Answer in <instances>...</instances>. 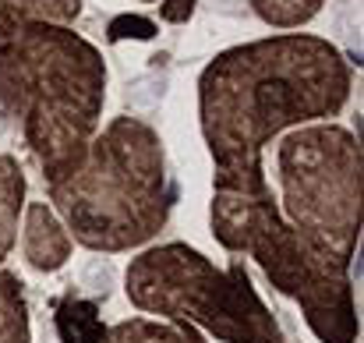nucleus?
I'll return each instance as SVG.
<instances>
[{"label": "nucleus", "mask_w": 364, "mask_h": 343, "mask_svg": "<svg viewBox=\"0 0 364 343\" xmlns=\"http://www.w3.org/2000/svg\"><path fill=\"white\" fill-rule=\"evenodd\" d=\"M103 343H205L195 326L170 319H124L107 329Z\"/></svg>", "instance_id": "obj_10"}, {"label": "nucleus", "mask_w": 364, "mask_h": 343, "mask_svg": "<svg viewBox=\"0 0 364 343\" xmlns=\"http://www.w3.org/2000/svg\"><path fill=\"white\" fill-rule=\"evenodd\" d=\"M21 223V255L39 273H57L71 258V233L46 202H28Z\"/></svg>", "instance_id": "obj_7"}, {"label": "nucleus", "mask_w": 364, "mask_h": 343, "mask_svg": "<svg viewBox=\"0 0 364 343\" xmlns=\"http://www.w3.org/2000/svg\"><path fill=\"white\" fill-rule=\"evenodd\" d=\"M347 100L350 64L322 36L283 32L216 53L198 78L213 191H265V145L336 117Z\"/></svg>", "instance_id": "obj_1"}, {"label": "nucleus", "mask_w": 364, "mask_h": 343, "mask_svg": "<svg viewBox=\"0 0 364 343\" xmlns=\"http://www.w3.org/2000/svg\"><path fill=\"white\" fill-rule=\"evenodd\" d=\"M124 290L134 308L205 329L223 343H287L241 258L230 269H216L213 258L184 241L156 244L131 258Z\"/></svg>", "instance_id": "obj_5"}, {"label": "nucleus", "mask_w": 364, "mask_h": 343, "mask_svg": "<svg viewBox=\"0 0 364 343\" xmlns=\"http://www.w3.org/2000/svg\"><path fill=\"white\" fill-rule=\"evenodd\" d=\"M279 213L318 251L354 262L361 241V142L333 124H304L276 145Z\"/></svg>", "instance_id": "obj_6"}, {"label": "nucleus", "mask_w": 364, "mask_h": 343, "mask_svg": "<svg viewBox=\"0 0 364 343\" xmlns=\"http://www.w3.org/2000/svg\"><path fill=\"white\" fill-rule=\"evenodd\" d=\"M156 32H159V28H156L152 18H141V14H121V18L110 21L107 39H110V43H121V39H152Z\"/></svg>", "instance_id": "obj_14"}, {"label": "nucleus", "mask_w": 364, "mask_h": 343, "mask_svg": "<svg viewBox=\"0 0 364 343\" xmlns=\"http://www.w3.org/2000/svg\"><path fill=\"white\" fill-rule=\"evenodd\" d=\"M68 233L92 251L149 244L170 220L173 184L163 138L141 117H114L89 145L78 170L46 184Z\"/></svg>", "instance_id": "obj_3"}, {"label": "nucleus", "mask_w": 364, "mask_h": 343, "mask_svg": "<svg viewBox=\"0 0 364 343\" xmlns=\"http://www.w3.org/2000/svg\"><path fill=\"white\" fill-rule=\"evenodd\" d=\"M247 4L272 28H301L322 11L326 0H247Z\"/></svg>", "instance_id": "obj_13"}, {"label": "nucleus", "mask_w": 364, "mask_h": 343, "mask_svg": "<svg viewBox=\"0 0 364 343\" xmlns=\"http://www.w3.org/2000/svg\"><path fill=\"white\" fill-rule=\"evenodd\" d=\"M57 333L60 343H103L107 326L100 319V308L85 297H64L57 305Z\"/></svg>", "instance_id": "obj_11"}, {"label": "nucleus", "mask_w": 364, "mask_h": 343, "mask_svg": "<svg viewBox=\"0 0 364 343\" xmlns=\"http://www.w3.org/2000/svg\"><path fill=\"white\" fill-rule=\"evenodd\" d=\"M82 0H0V39L25 25H75Z\"/></svg>", "instance_id": "obj_8"}, {"label": "nucleus", "mask_w": 364, "mask_h": 343, "mask_svg": "<svg viewBox=\"0 0 364 343\" xmlns=\"http://www.w3.org/2000/svg\"><path fill=\"white\" fill-rule=\"evenodd\" d=\"M213 233L234 251L251 255L269 283L301 305L308 329L322 343H354L361 333L350 265L318 251L279 213L272 188L265 191H213Z\"/></svg>", "instance_id": "obj_4"}, {"label": "nucleus", "mask_w": 364, "mask_h": 343, "mask_svg": "<svg viewBox=\"0 0 364 343\" xmlns=\"http://www.w3.org/2000/svg\"><path fill=\"white\" fill-rule=\"evenodd\" d=\"M28 305L21 280L11 269H0V343H28Z\"/></svg>", "instance_id": "obj_12"}, {"label": "nucleus", "mask_w": 364, "mask_h": 343, "mask_svg": "<svg viewBox=\"0 0 364 343\" xmlns=\"http://www.w3.org/2000/svg\"><path fill=\"white\" fill-rule=\"evenodd\" d=\"M195 14V0H159V18L170 25H184Z\"/></svg>", "instance_id": "obj_15"}, {"label": "nucleus", "mask_w": 364, "mask_h": 343, "mask_svg": "<svg viewBox=\"0 0 364 343\" xmlns=\"http://www.w3.org/2000/svg\"><path fill=\"white\" fill-rule=\"evenodd\" d=\"M141 4H156V0H141Z\"/></svg>", "instance_id": "obj_16"}, {"label": "nucleus", "mask_w": 364, "mask_h": 343, "mask_svg": "<svg viewBox=\"0 0 364 343\" xmlns=\"http://www.w3.org/2000/svg\"><path fill=\"white\" fill-rule=\"evenodd\" d=\"M25 170L11 152H0V262L18 241V220L25 213Z\"/></svg>", "instance_id": "obj_9"}, {"label": "nucleus", "mask_w": 364, "mask_h": 343, "mask_svg": "<svg viewBox=\"0 0 364 343\" xmlns=\"http://www.w3.org/2000/svg\"><path fill=\"white\" fill-rule=\"evenodd\" d=\"M107 107V60L71 25H25L0 39V110L46 184L85 159Z\"/></svg>", "instance_id": "obj_2"}]
</instances>
